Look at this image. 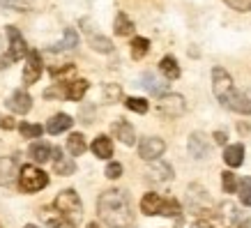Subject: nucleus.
<instances>
[{
  "label": "nucleus",
  "instance_id": "nucleus-33",
  "mask_svg": "<svg viewBox=\"0 0 251 228\" xmlns=\"http://www.w3.org/2000/svg\"><path fill=\"white\" fill-rule=\"evenodd\" d=\"M237 194H240L242 205L251 207V177H242V180H240V189H237Z\"/></svg>",
  "mask_w": 251,
  "mask_h": 228
},
{
  "label": "nucleus",
  "instance_id": "nucleus-37",
  "mask_svg": "<svg viewBox=\"0 0 251 228\" xmlns=\"http://www.w3.org/2000/svg\"><path fill=\"white\" fill-rule=\"evenodd\" d=\"M180 214V203L177 201H164V207H161V217H177Z\"/></svg>",
  "mask_w": 251,
  "mask_h": 228
},
{
  "label": "nucleus",
  "instance_id": "nucleus-20",
  "mask_svg": "<svg viewBox=\"0 0 251 228\" xmlns=\"http://www.w3.org/2000/svg\"><path fill=\"white\" fill-rule=\"evenodd\" d=\"M159 72L164 74L166 81H175V78H180V65L175 60L173 55H164L159 60Z\"/></svg>",
  "mask_w": 251,
  "mask_h": 228
},
{
  "label": "nucleus",
  "instance_id": "nucleus-27",
  "mask_svg": "<svg viewBox=\"0 0 251 228\" xmlns=\"http://www.w3.org/2000/svg\"><path fill=\"white\" fill-rule=\"evenodd\" d=\"M85 148H88V145H85L83 134H72V136L67 138V150H69L72 157H81V154L85 152Z\"/></svg>",
  "mask_w": 251,
  "mask_h": 228
},
{
  "label": "nucleus",
  "instance_id": "nucleus-11",
  "mask_svg": "<svg viewBox=\"0 0 251 228\" xmlns=\"http://www.w3.org/2000/svg\"><path fill=\"white\" fill-rule=\"evenodd\" d=\"M187 148H189V152H191V157H194V159H203V157H207V152H210L207 136L205 134H201V131H194V134L189 136Z\"/></svg>",
  "mask_w": 251,
  "mask_h": 228
},
{
  "label": "nucleus",
  "instance_id": "nucleus-16",
  "mask_svg": "<svg viewBox=\"0 0 251 228\" xmlns=\"http://www.w3.org/2000/svg\"><path fill=\"white\" fill-rule=\"evenodd\" d=\"M88 88H90V83H88L85 78H74V81L65 83L62 90H65V97H67L69 101H81V99L85 97Z\"/></svg>",
  "mask_w": 251,
  "mask_h": 228
},
{
  "label": "nucleus",
  "instance_id": "nucleus-1",
  "mask_svg": "<svg viewBox=\"0 0 251 228\" xmlns=\"http://www.w3.org/2000/svg\"><path fill=\"white\" fill-rule=\"evenodd\" d=\"M99 219L108 228H129L134 224V212L127 194L122 189H108L104 191L97 201Z\"/></svg>",
  "mask_w": 251,
  "mask_h": 228
},
{
  "label": "nucleus",
  "instance_id": "nucleus-39",
  "mask_svg": "<svg viewBox=\"0 0 251 228\" xmlns=\"http://www.w3.org/2000/svg\"><path fill=\"white\" fill-rule=\"evenodd\" d=\"M104 173H106L108 180H118V177L122 175V164H118V161H111V164L106 166V171H104Z\"/></svg>",
  "mask_w": 251,
  "mask_h": 228
},
{
  "label": "nucleus",
  "instance_id": "nucleus-29",
  "mask_svg": "<svg viewBox=\"0 0 251 228\" xmlns=\"http://www.w3.org/2000/svg\"><path fill=\"white\" fill-rule=\"evenodd\" d=\"M78 46V35H76V30L74 28H67L65 30V39H62V44H60V49H51V51H74Z\"/></svg>",
  "mask_w": 251,
  "mask_h": 228
},
{
  "label": "nucleus",
  "instance_id": "nucleus-42",
  "mask_svg": "<svg viewBox=\"0 0 251 228\" xmlns=\"http://www.w3.org/2000/svg\"><path fill=\"white\" fill-rule=\"evenodd\" d=\"M88 228H99V224H95V221H92V224H88Z\"/></svg>",
  "mask_w": 251,
  "mask_h": 228
},
{
  "label": "nucleus",
  "instance_id": "nucleus-24",
  "mask_svg": "<svg viewBox=\"0 0 251 228\" xmlns=\"http://www.w3.org/2000/svg\"><path fill=\"white\" fill-rule=\"evenodd\" d=\"M143 85L145 90H150L152 95H159V97L168 95V81H159L154 74H143Z\"/></svg>",
  "mask_w": 251,
  "mask_h": 228
},
{
  "label": "nucleus",
  "instance_id": "nucleus-30",
  "mask_svg": "<svg viewBox=\"0 0 251 228\" xmlns=\"http://www.w3.org/2000/svg\"><path fill=\"white\" fill-rule=\"evenodd\" d=\"M221 187H224V191H226V194H235V191L240 189V182H237L235 173L224 171V173H221Z\"/></svg>",
  "mask_w": 251,
  "mask_h": 228
},
{
  "label": "nucleus",
  "instance_id": "nucleus-40",
  "mask_svg": "<svg viewBox=\"0 0 251 228\" xmlns=\"http://www.w3.org/2000/svg\"><path fill=\"white\" fill-rule=\"evenodd\" d=\"M19 125L14 122V118L12 115H2L0 113V129H5V131H9V129H16Z\"/></svg>",
  "mask_w": 251,
  "mask_h": 228
},
{
  "label": "nucleus",
  "instance_id": "nucleus-22",
  "mask_svg": "<svg viewBox=\"0 0 251 228\" xmlns=\"http://www.w3.org/2000/svg\"><path fill=\"white\" fill-rule=\"evenodd\" d=\"M72 118H69L67 113H58V115H53L51 120H49V125H46V131L49 134H62V131H67L69 127H72Z\"/></svg>",
  "mask_w": 251,
  "mask_h": 228
},
{
  "label": "nucleus",
  "instance_id": "nucleus-38",
  "mask_svg": "<svg viewBox=\"0 0 251 228\" xmlns=\"http://www.w3.org/2000/svg\"><path fill=\"white\" fill-rule=\"evenodd\" d=\"M235 12H251V0H224Z\"/></svg>",
  "mask_w": 251,
  "mask_h": 228
},
{
  "label": "nucleus",
  "instance_id": "nucleus-10",
  "mask_svg": "<svg viewBox=\"0 0 251 228\" xmlns=\"http://www.w3.org/2000/svg\"><path fill=\"white\" fill-rule=\"evenodd\" d=\"M51 161H53V171L58 175H72L76 171V164L72 157H67L60 148H53V154H51Z\"/></svg>",
  "mask_w": 251,
  "mask_h": 228
},
{
  "label": "nucleus",
  "instance_id": "nucleus-4",
  "mask_svg": "<svg viewBox=\"0 0 251 228\" xmlns=\"http://www.w3.org/2000/svg\"><path fill=\"white\" fill-rule=\"evenodd\" d=\"M46 184H49V175H46L42 168L32 166V164L21 166V173H19V187H21V191L35 194V191L44 189Z\"/></svg>",
  "mask_w": 251,
  "mask_h": 228
},
{
  "label": "nucleus",
  "instance_id": "nucleus-2",
  "mask_svg": "<svg viewBox=\"0 0 251 228\" xmlns=\"http://www.w3.org/2000/svg\"><path fill=\"white\" fill-rule=\"evenodd\" d=\"M53 207L60 212V217L67 221V226H76L78 221L83 219V203L74 189L60 191L53 201Z\"/></svg>",
  "mask_w": 251,
  "mask_h": 228
},
{
  "label": "nucleus",
  "instance_id": "nucleus-36",
  "mask_svg": "<svg viewBox=\"0 0 251 228\" xmlns=\"http://www.w3.org/2000/svg\"><path fill=\"white\" fill-rule=\"evenodd\" d=\"M9 62H12V55H9V42H5L2 35H0V69H5Z\"/></svg>",
  "mask_w": 251,
  "mask_h": 228
},
{
  "label": "nucleus",
  "instance_id": "nucleus-21",
  "mask_svg": "<svg viewBox=\"0 0 251 228\" xmlns=\"http://www.w3.org/2000/svg\"><path fill=\"white\" fill-rule=\"evenodd\" d=\"M224 161H226L230 168L242 166V161H244V145L242 143L228 145V148L224 150Z\"/></svg>",
  "mask_w": 251,
  "mask_h": 228
},
{
  "label": "nucleus",
  "instance_id": "nucleus-8",
  "mask_svg": "<svg viewBox=\"0 0 251 228\" xmlns=\"http://www.w3.org/2000/svg\"><path fill=\"white\" fill-rule=\"evenodd\" d=\"M44 72V62H42V55L39 51H30L28 58H25V69H23V83L32 85L39 81V76Z\"/></svg>",
  "mask_w": 251,
  "mask_h": 228
},
{
  "label": "nucleus",
  "instance_id": "nucleus-9",
  "mask_svg": "<svg viewBox=\"0 0 251 228\" xmlns=\"http://www.w3.org/2000/svg\"><path fill=\"white\" fill-rule=\"evenodd\" d=\"M19 173H21V168L14 157H0V184L2 187H12L19 180Z\"/></svg>",
  "mask_w": 251,
  "mask_h": 228
},
{
  "label": "nucleus",
  "instance_id": "nucleus-28",
  "mask_svg": "<svg viewBox=\"0 0 251 228\" xmlns=\"http://www.w3.org/2000/svg\"><path fill=\"white\" fill-rule=\"evenodd\" d=\"M148 51H150V42H148L145 37H134L131 39V58H134V60H141Z\"/></svg>",
  "mask_w": 251,
  "mask_h": 228
},
{
  "label": "nucleus",
  "instance_id": "nucleus-13",
  "mask_svg": "<svg viewBox=\"0 0 251 228\" xmlns=\"http://www.w3.org/2000/svg\"><path fill=\"white\" fill-rule=\"evenodd\" d=\"M7 108L9 111H14V113H19V115H25L32 108V97L28 95V92L16 90L14 95L7 99Z\"/></svg>",
  "mask_w": 251,
  "mask_h": 228
},
{
  "label": "nucleus",
  "instance_id": "nucleus-26",
  "mask_svg": "<svg viewBox=\"0 0 251 228\" xmlns=\"http://www.w3.org/2000/svg\"><path fill=\"white\" fill-rule=\"evenodd\" d=\"M74 72H76V67H74L72 62H65V65H55V67H51V76H53V78H58V81H62V83L74 81V78H72V76H74Z\"/></svg>",
  "mask_w": 251,
  "mask_h": 228
},
{
  "label": "nucleus",
  "instance_id": "nucleus-43",
  "mask_svg": "<svg viewBox=\"0 0 251 228\" xmlns=\"http://www.w3.org/2000/svg\"><path fill=\"white\" fill-rule=\"evenodd\" d=\"M23 228H37V226H32V224H28V226H23Z\"/></svg>",
  "mask_w": 251,
  "mask_h": 228
},
{
  "label": "nucleus",
  "instance_id": "nucleus-19",
  "mask_svg": "<svg viewBox=\"0 0 251 228\" xmlns=\"http://www.w3.org/2000/svg\"><path fill=\"white\" fill-rule=\"evenodd\" d=\"M92 152H95V157L99 159H108V157H113V141L108 136H97L92 141Z\"/></svg>",
  "mask_w": 251,
  "mask_h": 228
},
{
  "label": "nucleus",
  "instance_id": "nucleus-3",
  "mask_svg": "<svg viewBox=\"0 0 251 228\" xmlns=\"http://www.w3.org/2000/svg\"><path fill=\"white\" fill-rule=\"evenodd\" d=\"M212 92L224 106H228L233 95L237 92L235 85H233V78H230V74L224 67H214L212 69Z\"/></svg>",
  "mask_w": 251,
  "mask_h": 228
},
{
  "label": "nucleus",
  "instance_id": "nucleus-18",
  "mask_svg": "<svg viewBox=\"0 0 251 228\" xmlns=\"http://www.w3.org/2000/svg\"><path fill=\"white\" fill-rule=\"evenodd\" d=\"M88 44L97 53H113V42L104 35H99V32H92L90 28H88Z\"/></svg>",
  "mask_w": 251,
  "mask_h": 228
},
{
  "label": "nucleus",
  "instance_id": "nucleus-34",
  "mask_svg": "<svg viewBox=\"0 0 251 228\" xmlns=\"http://www.w3.org/2000/svg\"><path fill=\"white\" fill-rule=\"evenodd\" d=\"M120 97H122V88L118 83L104 85V101H106V104H113V101H118Z\"/></svg>",
  "mask_w": 251,
  "mask_h": 228
},
{
  "label": "nucleus",
  "instance_id": "nucleus-5",
  "mask_svg": "<svg viewBox=\"0 0 251 228\" xmlns=\"http://www.w3.org/2000/svg\"><path fill=\"white\" fill-rule=\"evenodd\" d=\"M184 111H187V101H184L182 95L168 92V95L159 97V101H157V113H159L161 118H168V120L184 115Z\"/></svg>",
  "mask_w": 251,
  "mask_h": 228
},
{
  "label": "nucleus",
  "instance_id": "nucleus-14",
  "mask_svg": "<svg viewBox=\"0 0 251 228\" xmlns=\"http://www.w3.org/2000/svg\"><path fill=\"white\" fill-rule=\"evenodd\" d=\"M113 134L115 138H120V143L125 145H134L136 143V131H134V127H131L127 120H122V118H118V120L113 122Z\"/></svg>",
  "mask_w": 251,
  "mask_h": 228
},
{
  "label": "nucleus",
  "instance_id": "nucleus-31",
  "mask_svg": "<svg viewBox=\"0 0 251 228\" xmlns=\"http://www.w3.org/2000/svg\"><path fill=\"white\" fill-rule=\"evenodd\" d=\"M0 5L14 12H30L32 9V0H0Z\"/></svg>",
  "mask_w": 251,
  "mask_h": 228
},
{
  "label": "nucleus",
  "instance_id": "nucleus-6",
  "mask_svg": "<svg viewBox=\"0 0 251 228\" xmlns=\"http://www.w3.org/2000/svg\"><path fill=\"white\" fill-rule=\"evenodd\" d=\"M7 42H9V55H12V62H19L21 58H28L30 49L25 44V39L21 37V32L16 25H7Z\"/></svg>",
  "mask_w": 251,
  "mask_h": 228
},
{
  "label": "nucleus",
  "instance_id": "nucleus-41",
  "mask_svg": "<svg viewBox=\"0 0 251 228\" xmlns=\"http://www.w3.org/2000/svg\"><path fill=\"white\" fill-rule=\"evenodd\" d=\"M226 134H224V131H214V141H217V143L219 145H226Z\"/></svg>",
  "mask_w": 251,
  "mask_h": 228
},
{
  "label": "nucleus",
  "instance_id": "nucleus-23",
  "mask_svg": "<svg viewBox=\"0 0 251 228\" xmlns=\"http://www.w3.org/2000/svg\"><path fill=\"white\" fill-rule=\"evenodd\" d=\"M28 154H30V159H32V161H37V164H44V161L51 159L53 150L49 148V143H44V141H37V143H32V145H30Z\"/></svg>",
  "mask_w": 251,
  "mask_h": 228
},
{
  "label": "nucleus",
  "instance_id": "nucleus-32",
  "mask_svg": "<svg viewBox=\"0 0 251 228\" xmlns=\"http://www.w3.org/2000/svg\"><path fill=\"white\" fill-rule=\"evenodd\" d=\"M125 106L129 108V111H134V113H148V101H145L143 97H127L125 99Z\"/></svg>",
  "mask_w": 251,
  "mask_h": 228
},
{
  "label": "nucleus",
  "instance_id": "nucleus-17",
  "mask_svg": "<svg viewBox=\"0 0 251 228\" xmlns=\"http://www.w3.org/2000/svg\"><path fill=\"white\" fill-rule=\"evenodd\" d=\"M161 207H164V198L159 194H145L141 198V212L148 214V217H152V214H161Z\"/></svg>",
  "mask_w": 251,
  "mask_h": 228
},
{
  "label": "nucleus",
  "instance_id": "nucleus-12",
  "mask_svg": "<svg viewBox=\"0 0 251 228\" xmlns=\"http://www.w3.org/2000/svg\"><path fill=\"white\" fill-rule=\"evenodd\" d=\"M171 177H173V168L168 166L166 161L154 159L150 164V168H148V180L150 182H168Z\"/></svg>",
  "mask_w": 251,
  "mask_h": 228
},
{
  "label": "nucleus",
  "instance_id": "nucleus-15",
  "mask_svg": "<svg viewBox=\"0 0 251 228\" xmlns=\"http://www.w3.org/2000/svg\"><path fill=\"white\" fill-rule=\"evenodd\" d=\"M226 108L235 111V113L249 115L251 113V88H247V90H237L235 95H233V99H230V104Z\"/></svg>",
  "mask_w": 251,
  "mask_h": 228
},
{
  "label": "nucleus",
  "instance_id": "nucleus-25",
  "mask_svg": "<svg viewBox=\"0 0 251 228\" xmlns=\"http://www.w3.org/2000/svg\"><path fill=\"white\" fill-rule=\"evenodd\" d=\"M113 30H115V35H120V37H129L131 32H134V21H131L125 12H118L115 23H113Z\"/></svg>",
  "mask_w": 251,
  "mask_h": 228
},
{
  "label": "nucleus",
  "instance_id": "nucleus-7",
  "mask_svg": "<svg viewBox=\"0 0 251 228\" xmlns=\"http://www.w3.org/2000/svg\"><path fill=\"white\" fill-rule=\"evenodd\" d=\"M164 150H166V143H164L159 136H145V138H141V143H138V154H141V159H145V161L159 159L161 154H164Z\"/></svg>",
  "mask_w": 251,
  "mask_h": 228
},
{
  "label": "nucleus",
  "instance_id": "nucleus-35",
  "mask_svg": "<svg viewBox=\"0 0 251 228\" xmlns=\"http://www.w3.org/2000/svg\"><path fill=\"white\" fill-rule=\"evenodd\" d=\"M19 131H21V134H23L25 138H39L44 129H42L39 125H30V122H21V125H19Z\"/></svg>",
  "mask_w": 251,
  "mask_h": 228
}]
</instances>
